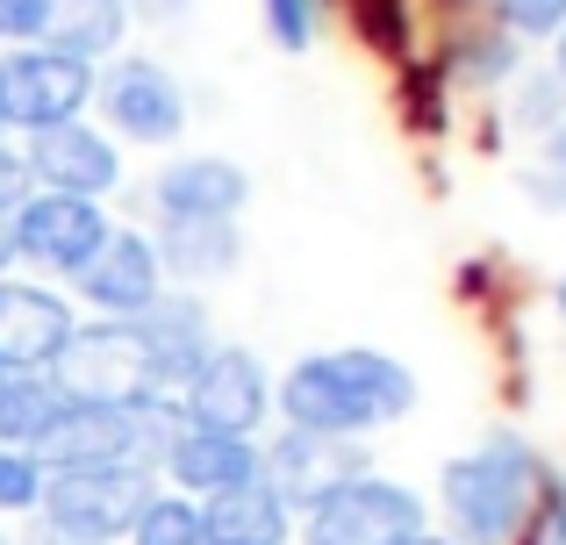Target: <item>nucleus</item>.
I'll use <instances>...</instances> for the list:
<instances>
[{
    "label": "nucleus",
    "instance_id": "obj_1",
    "mask_svg": "<svg viewBox=\"0 0 566 545\" xmlns=\"http://www.w3.org/2000/svg\"><path fill=\"white\" fill-rule=\"evenodd\" d=\"M273 409L287 431H308V438H366L416 409V374L374 345L308 352L280 374Z\"/></svg>",
    "mask_w": 566,
    "mask_h": 545
},
{
    "label": "nucleus",
    "instance_id": "obj_2",
    "mask_svg": "<svg viewBox=\"0 0 566 545\" xmlns=\"http://www.w3.org/2000/svg\"><path fill=\"white\" fill-rule=\"evenodd\" d=\"M538 446L524 431H488L473 452H452L438 467V503H444V538L459 545H516L531 503H538Z\"/></svg>",
    "mask_w": 566,
    "mask_h": 545
},
{
    "label": "nucleus",
    "instance_id": "obj_3",
    "mask_svg": "<svg viewBox=\"0 0 566 545\" xmlns=\"http://www.w3.org/2000/svg\"><path fill=\"white\" fill-rule=\"evenodd\" d=\"M151 495H158V467H57L43 481L36 524L86 545H123Z\"/></svg>",
    "mask_w": 566,
    "mask_h": 545
},
{
    "label": "nucleus",
    "instance_id": "obj_4",
    "mask_svg": "<svg viewBox=\"0 0 566 545\" xmlns=\"http://www.w3.org/2000/svg\"><path fill=\"white\" fill-rule=\"evenodd\" d=\"M416 532H430L423 495H416L409 481H387V474L337 481V489L323 495V503H308L302 524H294L302 545H401Z\"/></svg>",
    "mask_w": 566,
    "mask_h": 545
},
{
    "label": "nucleus",
    "instance_id": "obj_5",
    "mask_svg": "<svg viewBox=\"0 0 566 545\" xmlns=\"http://www.w3.org/2000/svg\"><path fill=\"white\" fill-rule=\"evenodd\" d=\"M94 80H101V65H86V57H72V51H51V43L0 51V115H8V129H22V137L80 123V115L94 108Z\"/></svg>",
    "mask_w": 566,
    "mask_h": 545
},
{
    "label": "nucleus",
    "instance_id": "obj_6",
    "mask_svg": "<svg viewBox=\"0 0 566 545\" xmlns=\"http://www.w3.org/2000/svg\"><path fill=\"white\" fill-rule=\"evenodd\" d=\"M94 108H101V123H108L115 137L144 144V151H166V144H180V129H187V86H180V72L158 65V57L115 51L108 72L94 80Z\"/></svg>",
    "mask_w": 566,
    "mask_h": 545
},
{
    "label": "nucleus",
    "instance_id": "obj_7",
    "mask_svg": "<svg viewBox=\"0 0 566 545\" xmlns=\"http://www.w3.org/2000/svg\"><path fill=\"white\" fill-rule=\"evenodd\" d=\"M8 230H14V259L22 266H43V273H80L86 259L108 244V209L101 201H86V195H57V187H36V195L22 201V209L8 216Z\"/></svg>",
    "mask_w": 566,
    "mask_h": 545
},
{
    "label": "nucleus",
    "instance_id": "obj_8",
    "mask_svg": "<svg viewBox=\"0 0 566 545\" xmlns=\"http://www.w3.org/2000/svg\"><path fill=\"white\" fill-rule=\"evenodd\" d=\"M129 345H137V366H144V388L151 395H180L193 380V366L216 352V331H208V308L193 287H166L151 308L123 316Z\"/></svg>",
    "mask_w": 566,
    "mask_h": 545
},
{
    "label": "nucleus",
    "instance_id": "obj_9",
    "mask_svg": "<svg viewBox=\"0 0 566 545\" xmlns=\"http://www.w3.org/2000/svg\"><path fill=\"white\" fill-rule=\"evenodd\" d=\"M180 409H187V423H201V431L259 438L265 417H273V374L259 366L251 345H216L201 366H193V380L180 388Z\"/></svg>",
    "mask_w": 566,
    "mask_h": 545
},
{
    "label": "nucleus",
    "instance_id": "obj_10",
    "mask_svg": "<svg viewBox=\"0 0 566 545\" xmlns=\"http://www.w3.org/2000/svg\"><path fill=\"white\" fill-rule=\"evenodd\" d=\"M158 223H237L251 209V172L222 151H180L151 180Z\"/></svg>",
    "mask_w": 566,
    "mask_h": 545
},
{
    "label": "nucleus",
    "instance_id": "obj_11",
    "mask_svg": "<svg viewBox=\"0 0 566 545\" xmlns=\"http://www.w3.org/2000/svg\"><path fill=\"white\" fill-rule=\"evenodd\" d=\"M72 294H80L86 308H101V316H137V308H151L158 294H166V266H158L151 230H123L115 223L108 244L72 273Z\"/></svg>",
    "mask_w": 566,
    "mask_h": 545
},
{
    "label": "nucleus",
    "instance_id": "obj_12",
    "mask_svg": "<svg viewBox=\"0 0 566 545\" xmlns=\"http://www.w3.org/2000/svg\"><path fill=\"white\" fill-rule=\"evenodd\" d=\"M29 151V172H36V187H57V195H115L123 187V151H115V137L101 123H57V129H36V137L22 144Z\"/></svg>",
    "mask_w": 566,
    "mask_h": 545
},
{
    "label": "nucleus",
    "instance_id": "obj_13",
    "mask_svg": "<svg viewBox=\"0 0 566 545\" xmlns=\"http://www.w3.org/2000/svg\"><path fill=\"white\" fill-rule=\"evenodd\" d=\"M166 481L193 503H216L230 489H251L265 481V446L259 438H230V431H201V423H180V438L166 446Z\"/></svg>",
    "mask_w": 566,
    "mask_h": 545
},
{
    "label": "nucleus",
    "instance_id": "obj_14",
    "mask_svg": "<svg viewBox=\"0 0 566 545\" xmlns=\"http://www.w3.org/2000/svg\"><path fill=\"white\" fill-rule=\"evenodd\" d=\"M72 331H80V316L65 294L36 287V280H0V359L14 374H51Z\"/></svg>",
    "mask_w": 566,
    "mask_h": 545
},
{
    "label": "nucleus",
    "instance_id": "obj_15",
    "mask_svg": "<svg viewBox=\"0 0 566 545\" xmlns=\"http://www.w3.org/2000/svg\"><path fill=\"white\" fill-rule=\"evenodd\" d=\"M352 474H374L366 467V452L352 446V438H308V431H287L273 438V452H265V481H273V495L302 517L308 503H323V495L337 489V481Z\"/></svg>",
    "mask_w": 566,
    "mask_h": 545
},
{
    "label": "nucleus",
    "instance_id": "obj_16",
    "mask_svg": "<svg viewBox=\"0 0 566 545\" xmlns=\"http://www.w3.org/2000/svg\"><path fill=\"white\" fill-rule=\"evenodd\" d=\"M51 374L65 380L72 395H151V388H144V366H137V345H129L123 316L80 323V331H72V345L57 352Z\"/></svg>",
    "mask_w": 566,
    "mask_h": 545
},
{
    "label": "nucleus",
    "instance_id": "obj_17",
    "mask_svg": "<svg viewBox=\"0 0 566 545\" xmlns=\"http://www.w3.org/2000/svg\"><path fill=\"white\" fill-rule=\"evenodd\" d=\"M158 266L172 287H201L244 266V230L237 223H158Z\"/></svg>",
    "mask_w": 566,
    "mask_h": 545
},
{
    "label": "nucleus",
    "instance_id": "obj_18",
    "mask_svg": "<svg viewBox=\"0 0 566 545\" xmlns=\"http://www.w3.org/2000/svg\"><path fill=\"white\" fill-rule=\"evenodd\" d=\"M208 538H251V545H294V510L273 495V481H251V489H230L216 503H201Z\"/></svg>",
    "mask_w": 566,
    "mask_h": 545
},
{
    "label": "nucleus",
    "instance_id": "obj_19",
    "mask_svg": "<svg viewBox=\"0 0 566 545\" xmlns=\"http://www.w3.org/2000/svg\"><path fill=\"white\" fill-rule=\"evenodd\" d=\"M123 36H129V0H51V29H43L51 51L101 65V57L123 51Z\"/></svg>",
    "mask_w": 566,
    "mask_h": 545
},
{
    "label": "nucleus",
    "instance_id": "obj_20",
    "mask_svg": "<svg viewBox=\"0 0 566 545\" xmlns=\"http://www.w3.org/2000/svg\"><path fill=\"white\" fill-rule=\"evenodd\" d=\"M65 402H72V388L57 374H8L0 380V446L36 452L43 431L65 417Z\"/></svg>",
    "mask_w": 566,
    "mask_h": 545
},
{
    "label": "nucleus",
    "instance_id": "obj_21",
    "mask_svg": "<svg viewBox=\"0 0 566 545\" xmlns=\"http://www.w3.org/2000/svg\"><path fill=\"white\" fill-rule=\"evenodd\" d=\"M516 65H524V43H516L502 22H495V29H473V36H459L452 57H444V72H452V80H467L473 94H495V86H510Z\"/></svg>",
    "mask_w": 566,
    "mask_h": 545
},
{
    "label": "nucleus",
    "instance_id": "obj_22",
    "mask_svg": "<svg viewBox=\"0 0 566 545\" xmlns=\"http://www.w3.org/2000/svg\"><path fill=\"white\" fill-rule=\"evenodd\" d=\"M123 545H208L201 503H193V495H151V503H144V517L129 524Z\"/></svg>",
    "mask_w": 566,
    "mask_h": 545
},
{
    "label": "nucleus",
    "instance_id": "obj_23",
    "mask_svg": "<svg viewBox=\"0 0 566 545\" xmlns=\"http://www.w3.org/2000/svg\"><path fill=\"white\" fill-rule=\"evenodd\" d=\"M510 123L531 129V137H553V129L566 123V80H559V72H531V80H516Z\"/></svg>",
    "mask_w": 566,
    "mask_h": 545
},
{
    "label": "nucleus",
    "instance_id": "obj_24",
    "mask_svg": "<svg viewBox=\"0 0 566 545\" xmlns=\"http://www.w3.org/2000/svg\"><path fill=\"white\" fill-rule=\"evenodd\" d=\"M43 481H51V467H43L36 452H14V446H0V517H36V503H43Z\"/></svg>",
    "mask_w": 566,
    "mask_h": 545
},
{
    "label": "nucleus",
    "instance_id": "obj_25",
    "mask_svg": "<svg viewBox=\"0 0 566 545\" xmlns=\"http://www.w3.org/2000/svg\"><path fill=\"white\" fill-rule=\"evenodd\" d=\"M516 545H566V474H559V467L538 474V503H531Z\"/></svg>",
    "mask_w": 566,
    "mask_h": 545
},
{
    "label": "nucleus",
    "instance_id": "obj_26",
    "mask_svg": "<svg viewBox=\"0 0 566 545\" xmlns=\"http://www.w3.org/2000/svg\"><path fill=\"white\" fill-rule=\"evenodd\" d=\"M265 8V36L280 43V51H308L323 29V0H259Z\"/></svg>",
    "mask_w": 566,
    "mask_h": 545
},
{
    "label": "nucleus",
    "instance_id": "obj_27",
    "mask_svg": "<svg viewBox=\"0 0 566 545\" xmlns=\"http://www.w3.org/2000/svg\"><path fill=\"white\" fill-rule=\"evenodd\" d=\"M495 22L510 29L516 43H531V36H559V29H566V0H495Z\"/></svg>",
    "mask_w": 566,
    "mask_h": 545
},
{
    "label": "nucleus",
    "instance_id": "obj_28",
    "mask_svg": "<svg viewBox=\"0 0 566 545\" xmlns=\"http://www.w3.org/2000/svg\"><path fill=\"white\" fill-rule=\"evenodd\" d=\"M51 29V0H0V43L22 51V43H43Z\"/></svg>",
    "mask_w": 566,
    "mask_h": 545
},
{
    "label": "nucleus",
    "instance_id": "obj_29",
    "mask_svg": "<svg viewBox=\"0 0 566 545\" xmlns=\"http://www.w3.org/2000/svg\"><path fill=\"white\" fill-rule=\"evenodd\" d=\"M29 195H36V172H29V151H22V144H8V137H0V216H14Z\"/></svg>",
    "mask_w": 566,
    "mask_h": 545
},
{
    "label": "nucleus",
    "instance_id": "obj_30",
    "mask_svg": "<svg viewBox=\"0 0 566 545\" xmlns=\"http://www.w3.org/2000/svg\"><path fill=\"white\" fill-rule=\"evenodd\" d=\"M524 195L538 201V209H566V172L559 166H531L524 172Z\"/></svg>",
    "mask_w": 566,
    "mask_h": 545
},
{
    "label": "nucleus",
    "instance_id": "obj_31",
    "mask_svg": "<svg viewBox=\"0 0 566 545\" xmlns=\"http://www.w3.org/2000/svg\"><path fill=\"white\" fill-rule=\"evenodd\" d=\"M193 0H129V14H144V22H180Z\"/></svg>",
    "mask_w": 566,
    "mask_h": 545
},
{
    "label": "nucleus",
    "instance_id": "obj_32",
    "mask_svg": "<svg viewBox=\"0 0 566 545\" xmlns=\"http://www.w3.org/2000/svg\"><path fill=\"white\" fill-rule=\"evenodd\" d=\"M545 166H559V172H566V123L553 129V137H545Z\"/></svg>",
    "mask_w": 566,
    "mask_h": 545
},
{
    "label": "nucleus",
    "instance_id": "obj_33",
    "mask_svg": "<svg viewBox=\"0 0 566 545\" xmlns=\"http://www.w3.org/2000/svg\"><path fill=\"white\" fill-rule=\"evenodd\" d=\"M8 266H14V230H8V216H0V280H8Z\"/></svg>",
    "mask_w": 566,
    "mask_h": 545
},
{
    "label": "nucleus",
    "instance_id": "obj_34",
    "mask_svg": "<svg viewBox=\"0 0 566 545\" xmlns=\"http://www.w3.org/2000/svg\"><path fill=\"white\" fill-rule=\"evenodd\" d=\"M29 545H86V538H65V532H51V524H36V532H29Z\"/></svg>",
    "mask_w": 566,
    "mask_h": 545
},
{
    "label": "nucleus",
    "instance_id": "obj_35",
    "mask_svg": "<svg viewBox=\"0 0 566 545\" xmlns=\"http://www.w3.org/2000/svg\"><path fill=\"white\" fill-rule=\"evenodd\" d=\"M401 545H459V538H444V532H416V538H401Z\"/></svg>",
    "mask_w": 566,
    "mask_h": 545
},
{
    "label": "nucleus",
    "instance_id": "obj_36",
    "mask_svg": "<svg viewBox=\"0 0 566 545\" xmlns=\"http://www.w3.org/2000/svg\"><path fill=\"white\" fill-rule=\"evenodd\" d=\"M553 72H559V80H566V29H559V36H553Z\"/></svg>",
    "mask_w": 566,
    "mask_h": 545
},
{
    "label": "nucleus",
    "instance_id": "obj_37",
    "mask_svg": "<svg viewBox=\"0 0 566 545\" xmlns=\"http://www.w3.org/2000/svg\"><path fill=\"white\" fill-rule=\"evenodd\" d=\"M553 308H559V323H566V273H559V287H553Z\"/></svg>",
    "mask_w": 566,
    "mask_h": 545
},
{
    "label": "nucleus",
    "instance_id": "obj_38",
    "mask_svg": "<svg viewBox=\"0 0 566 545\" xmlns=\"http://www.w3.org/2000/svg\"><path fill=\"white\" fill-rule=\"evenodd\" d=\"M208 545H251V538H208Z\"/></svg>",
    "mask_w": 566,
    "mask_h": 545
},
{
    "label": "nucleus",
    "instance_id": "obj_39",
    "mask_svg": "<svg viewBox=\"0 0 566 545\" xmlns=\"http://www.w3.org/2000/svg\"><path fill=\"white\" fill-rule=\"evenodd\" d=\"M8 374H14V366H8V359H0V380H8Z\"/></svg>",
    "mask_w": 566,
    "mask_h": 545
},
{
    "label": "nucleus",
    "instance_id": "obj_40",
    "mask_svg": "<svg viewBox=\"0 0 566 545\" xmlns=\"http://www.w3.org/2000/svg\"><path fill=\"white\" fill-rule=\"evenodd\" d=\"M0 137H8V115H0Z\"/></svg>",
    "mask_w": 566,
    "mask_h": 545
},
{
    "label": "nucleus",
    "instance_id": "obj_41",
    "mask_svg": "<svg viewBox=\"0 0 566 545\" xmlns=\"http://www.w3.org/2000/svg\"><path fill=\"white\" fill-rule=\"evenodd\" d=\"M0 545H14V538H8V532H0Z\"/></svg>",
    "mask_w": 566,
    "mask_h": 545
}]
</instances>
